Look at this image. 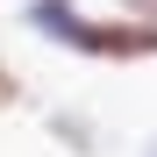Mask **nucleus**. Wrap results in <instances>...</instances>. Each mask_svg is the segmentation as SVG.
Wrapping results in <instances>:
<instances>
[{"label":"nucleus","mask_w":157,"mask_h":157,"mask_svg":"<svg viewBox=\"0 0 157 157\" xmlns=\"http://www.w3.org/2000/svg\"><path fill=\"white\" fill-rule=\"evenodd\" d=\"M143 157H157V143H143Z\"/></svg>","instance_id":"5"},{"label":"nucleus","mask_w":157,"mask_h":157,"mask_svg":"<svg viewBox=\"0 0 157 157\" xmlns=\"http://www.w3.org/2000/svg\"><path fill=\"white\" fill-rule=\"evenodd\" d=\"M50 143L71 150V157H93V150H100V128L78 114V107H57V114H50Z\"/></svg>","instance_id":"2"},{"label":"nucleus","mask_w":157,"mask_h":157,"mask_svg":"<svg viewBox=\"0 0 157 157\" xmlns=\"http://www.w3.org/2000/svg\"><path fill=\"white\" fill-rule=\"evenodd\" d=\"M114 14H128V21H143V29H157V0H114Z\"/></svg>","instance_id":"4"},{"label":"nucleus","mask_w":157,"mask_h":157,"mask_svg":"<svg viewBox=\"0 0 157 157\" xmlns=\"http://www.w3.org/2000/svg\"><path fill=\"white\" fill-rule=\"evenodd\" d=\"M21 100H29V78H21V71L7 64V57H0V114H14Z\"/></svg>","instance_id":"3"},{"label":"nucleus","mask_w":157,"mask_h":157,"mask_svg":"<svg viewBox=\"0 0 157 157\" xmlns=\"http://www.w3.org/2000/svg\"><path fill=\"white\" fill-rule=\"evenodd\" d=\"M21 21L43 43H64L78 57H100V64H143V57H157V29H143L128 14H78L71 0H29Z\"/></svg>","instance_id":"1"}]
</instances>
